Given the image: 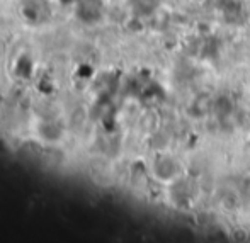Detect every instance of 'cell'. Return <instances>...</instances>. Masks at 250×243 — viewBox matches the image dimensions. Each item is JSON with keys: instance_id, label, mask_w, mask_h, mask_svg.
I'll return each mask as SVG.
<instances>
[{"instance_id": "1", "label": "cell", "mask_w": 250, "mask_h": 243, "mask_svg": "<svg viewBox=\"0 0 250 243\" xmlns=\"http://www.w3.org/2000/svg\"><path fill=\"white\" fill-rule=\"evenodd\" d=\"M155 174L160 181H174L179 175V165L174 158L162 155L155 162Z\"/></svg>"}, {"instance_id": "2", "label": "cell", "mask_w": 250, "mask_h": 243, "mask_svg": "<svg viewBox=\"0 0 250 243\" xmlns=\"http://www.w3.org/2000/svg\"><path fill=\"white\" fill-rule=\"evenodd\" d=\"M213 104H214V101L209 94H199V96L194 97V101H192V104H191V116L199 118V119L206 118V116L213 111Z\"/></svg>"}, {"instance_id": "3", "label": "cell", "mask_w": 250, "mask_h": 243, "mask_svg": "<svg viewBox=\"0 0 250 243\" xmlns=\"http://www.w3.org/2000/svg\"><path fill=\"white\" fill-rule=\"evenodd\" d=\"M233 109V104L228 97H218L213 104V111L216 112L218 116H228Z\"/></svg>"}]
</instances>
